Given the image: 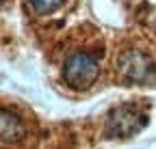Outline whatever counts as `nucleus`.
Masks as SVG:
<instances>
[{"mask_svg": "<svg viewBox=\"0 0 156 149\" xmlns=\"http://www.w3.org/2000/svg\"><path fill=\"white\" fill-rule=\"evenodd\" d=\"M100 67L98 61L87 52H72L63 65V78L74 89H87L95 82Z\"/></svg>", "mask_w": 156, "mask_h": 149, "instance_id": "f257e3e1", "label": "nucleus"}, {"mask_svg": "<svg viewBox=\"0 0 156 149\" xmlns=\"http://www.w3.org/2000/svg\"><path fill=\"white\" fill-rule=\"evenodd\" d=\"M17 136H22V123L0 108V141H15Z\"/></svg>", "mask_w": 156, "mask_h": 149, "instance_id": "20e7f679", "label": "nucleus"}, {"mask_svg": "<svg viewBox=\"0 0 156 149\" xmlns=\"http://www.w3.org/2000/svg\"><path fill=\"white\" fill-rule=\"evenodd\" d=\"M117 69L130 82H150L156 76V65L143 50H124L117 59Z\"/></svg>", "mask_w": 156, "mask_h": 149, "instance_id": "f03ea898", "label": "nucleus"}, {"mask_svg": "<svg viewBox=\"0 0 156 149\" xmlns=\"http://www.w3.org/2000/svg\"><path fill=\"white\" fill-rule=\"evenodd\" d=\"M28 2L39 11V13H48V11H54L63 0H28Z\"/></svg>", "mask_w": 156, "mask_h": 149, "instance_id": "39448f33", "label": "nucleus"}, {"mask_svg": "<svg viewBox=\"0 0 156 149\" xmlns=\"http://www.w3.org/2000/svg\"><path fill=\"white\" fill-rule=\"evenodd\" d=\"M143 121H145V119L136 115L134 108L122 106V108H117L115 113L111 115V119H108V130H111V134L126 138V136L134 134L136 130L143 125Z\"/></svg>", "mask_w": 156, "mask_h": 149, "instance_id": "7ed1b4c3", "label": "nucleus"}]
</instances>
